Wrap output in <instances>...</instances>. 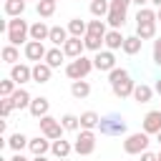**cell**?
I'll return each instance as SVG.
<instances>
[{"instance_id":"obj_1","label":"cell","mask_w":161,"mask_h":161,"mask_svg":"<svg viewBox=\"0 0 161 161\" xmlns=\"http://www.w3.org/2000/svg\"><path fill=\"white\" fill-rule=\"evenodd\" d=\"M108 83H111V88H113V93H116L118 98H128V96H133L136 83L131 80L128 70H123V68H113V70L108 73Z\"/></svg>"},{"instance_id":"obj_2","label":"cell","mask_w":161,"mask_h":161,"mask_svg":"<svg viewBox=\"0 0 161 161\" xmlns=\"http://www.w3.org/2000/svg\"><path fill=\"white\" fill-rule=\"evenodd\" d=\"M98 131H101L103 136H123V133H126V121H123V116H118V113L101 116Z\"/></svg>"},{"instance_id":"obj_3","label":"cell","mask_w":161,"mask_h":161,"mask_svg":"<svg viewBox=\"0 0 161 161\" xmlns=\"http://www.w3.org/2000/svg\"><path fill=\"white\" fill-rule=\"evenodd\" d=\"M28 35H30V25H28L23 18H13V20H8V43H10V45H20V43H25Z\"/></svg>"},{"instance_id":"obj_4","label":"cell","mask_w":161,"mask_h":161,"mask_svg":"<svg viewBox=\"0 0 161 161\" xmlns=\"http://www.w3.org/2000/svg\"><path fill=\"white\" fill-rule=\"evenodd\" d=\"M93 68H96V65H93V60H91V58L78 55V58H73V60L65 65V75H68L70 80H80V78H86Z\"/></svg>"},{"instance_id":"obj_5","label":"cell","mask_w":161,"mask_h":161,"mask_svg":"<svg viewBox=\"0 0 161 161\" xmlns=\"http://www.w3.org/2000/svg\"><path fill=\"white\" fill-rule=\"evenodd\" d=\"M38 123H40V133L43 136H48L50 141H55V138H63V123L58 121V118H53V116H43V118H38Z\"/></svg>"},{"instance_id":"obj_6","label":"cell","mask_w":161,"mask_h":161,"mask_svg":"<svg viewBox=\"0 0 161 161\" xmlns=\"http://www.w3.org/2000/svg\"><path fill=\"white\" fill-rule=\"evenodd\" d=\"M93 148H96V133L88 131V128H80V133L73 143V151L80 153V156H88V153H93Z\"/></svg>"},{"instance_id":"obj_7","label":"cell","mask_w":161,"mask_h":161,"mask_svg":"<svg viewBox=\"0 0 161 161\" xmlns=\"http://www.w3.org/2000/svg\"><path fill=\"white\" fill-rule=\"evenodd\" d=\"M148 148V133L146 131H138V133H131L126 141H123V151L126 153H143Z\"/></svg>"},{"instance_id":"obj_8","label":"cell","mask_w":161,"mask_h":161,"mask_svg":"<svg viewBox=\"0 0 161 161\" xmlns=\"http://www.w3.org/2000/svg\"><path fill=\"white\" fill-rule=\"evenodd\" d=\"M93 65H96L98 70L111 73V70L116 68V55H113V50H98L96 58H93Z\"/></svg>"},{"instance_id":"obj_9","label":"cell","mask_w":161,"mask_h":161,"mask_svg":"<svg viewBox=\"0 0 161 161\" xmlns=\"http://www.w3.org/2000/svg\"><path fill=\"white\" fill-rule=\"evenodd\" d=\"M45 45H43V40H28L25 43V58L28 60H35V63H40L43 58H45Z\"/></svg>"},{"instance_id":"obj_10","label":"cell","mask_w":161,"mask_h":161,"mask_svg":"<svg viewBox=\"0 0 161 161\" xmlns=\"http://www.w3.org/2000/svg\"><path fill=\"white\" fill-rule=\"evenodd\" d=\"M10 78H13L18 86H23V83L33 80V68H30V65H23V63H15V65L10 68Z\"/></svg>"},{"instance_id":"obj_11","label":"cell","mask_w":161,"mask_h":161,"mask_svg":"<svg viewBox=\"0 0 161 161\" xmlns=\"http://www.w3.org/2000/svg\"><path fill=\"white\" fill-rule=\"evenodd\" d=\"M143 131L148 136H156L161 131V111H148L143 116Z\"/></svg>"},{"instance_id":"obj_12","label":"cell","mask_w":161,"mask_h":161,"mask_svg":"<svg viewBox=\"0 0 161 161\" xmlns=\"http://www.w3.org/2000/svg\"><path fill=\"white\" fill-rule=\"evenodd\" d=\"M83 50H86V43H83L80 38H75V35H70V38L65 40V45H63V53H65L68 58H78V55H83Z\"/></svg>"},{"instance_id":"obj_13","label":"cell","mask_w":161,"mask_h":161,"mask_svg":"<svg viewBox=\"0 0 161 161\" xmlns=\"http://www.w3.org/2000/svg\"><path fill=\"white\" fill-rule=\"evenodd\" d=\"M30 116L33 118H43V116H48V111H50V101L48 98H43V96H38V98H33L30 101Z\"/></svg>"},{"instance_id":"obj_14","label":"cell","mask_w":161,"mask_h":161,"mask_svg":"<svg viewBox=\"0 0 161 161\" xmlns=\"http://www.w3.org/2000/svg\"><path fill=\"white\" fill-rule=\"evenodd\" d=\"M50 138L48 136H35V138H30V143H28V148L33 151V156H45L48 151H50Z\"/></svg>"},{"instance_id":"obj_15","label":"cell","mask_w":161,"mask_h":161,"mask_svg":"<svg viewBox=\"0 0 161 161\" xmlns=\"http://www.w3.org/2000/svg\"><path fill=\"white\" fill-rule=\"evenodd\" d=\"M50 73H53V68H50L45 60H40V63L33 65V80H35V83H48V80H50Z\"/></svg>"},{"instance_id":"obj_16","label":"cell","mask_w":161,"mask_h":161,"mask_svg":"<svg viewBox=\"0 0 161 161\" xmlns=\"http://www.w3.org/2000/svg\"><path fill=\"white\" fill-rule=\"evenodd\" d=\"M10 101H13L15 108H30V101H33V98H30V93L20 86V88H15V93L10 96Z\"/></svg>"},{"instance_id":"obj_17","label":"cell","mask_w":161,"mask_h":161,"mask_svg":"<svg viewBox=\"0 0 161 161\" xmlns=\"http://www.w3.org/2000/svg\"><path fill=\"white\" fill-rule=\"evenodd\" d=\"M83 43H86V50H93V53H98V50H101V45H106V35L86 33V35H83Z\"/></svg>"},{"instance_id":"obj_18","label":"cell","mask_w":161,"mask_h":161,"mask_svg":"<svg viewBox=\"0 0 161 161\" xmlns=\"http://www.w3.org/2000/svg\"><path fill=\"white\" fill-rule=\"evenodd\" d=\"M153 93H156V91H153L151 86H146V83H138V86L133 88V101H136V103H148Z\"/></svg>"},{"instance_id":"obj_19","label":"cell","mask_w":161,"mask_h":161,"mask_svg":"<svg viewBox=\"0 0 161 161\" xmlns=\"http://www.w3.org/2000/svg\"><path fill=\"white\" fill-rule=\"evenodd\" d=\"M48 35H50V28L43 20H38V23L30 25V40H48Z\"/></svg>"},{"instance_id":"obj_20","label":"cell","mask_w":161,"mask_h":161,"mask_svg":"<svg viewBox=\"0 0 161 161\" xmlns=\"http://www.w3.org/2000/svg\"><path fill=\"white\" fill-rule=\"evenodd\" d=\"M68 38H70L68 28H60V25L50 28V35H48V40H50L53 45H65V40H68Z\"/></svg>"},{"instance_id":"obj_21","label":"cell","mask_w":161,"mask_h":161,"mask_svg":"<svg viewBox=\"0 0 161 161\" xmlns=\"http://www.w3.org/2000/svg\"><path fill=\"white\" fill-rule=\"evenodd\" d=\"M123 40H126V38L121 35V30H113V28H111V30L106 33V48H108V50H118V48H123Z\"/></svg>"},{"instance_id":"obj_22","label":"cell","mask_w":161,"mask_h":161,"mask_svg":"<svg viewBox=\"0 0 161 161\" xmlns=\"http://www.w3.org/2000/svg\"><path fill=\"white\" fill-rule=\"evenodd\" d=\"M70 93H73V98H88V93H91V83L88 80H73L70 83Z\"/></svg>"},{"instance_id":"obj_23","label":"cell","mask_w":161,"mask_h":161,"mask_svg":"<svg viewBox=\"0 0 161 161\" xmlns=\"http://www.w3.org/2000/svg\"><path fill=\"white\" fill-rule=\"evenodd\" d=\"M98 123H101V116H98L96 111H86V113H80V128L93 131V128H98Z\"/></svg>"},{"instance_id":"obj_24","label":"cell","mask_w":161,"mask_h":161,"mask_svg":"<svg viewBox=\"0 0 161 161\" xmlns=\"http://www.w3.org/2000/svg\"><path fill=\"white\" fill-rule=\"evenodd\" d=\"M5 143H8V146L15 151V153H20V151H23V148L30 143V138H28V136H23V133H13L10 138H5Z\"/></svg>"},{"instance_id":"obj_25","label":"cell","mask_w":161,"mask_h":161,"mask_svg":"<svg viewBox=\"0 0 161 161\" xmlns=\"http://www.w3.org/2000/svg\"><path fill=\"white\" fill-rule=\"evenodd\" d=\"M50 151H53V156H58V158H65V156L73 151V146H70L68 141H63V138H55V141L50 143Z\"/></svg>"},{"instance_id":"obj_26","label":"cell","mask_w":161,"mask_h":161,"mask_svg":"<svg viewBox=\"0 0 161 161\" xmlns=\"http://www.w3.org/2000/svg\"><path fill=\"white\" fill-rule=\"evenodd\" d=\"M68 33L75 38H83L88 33V23H83L80 18H73V20H68Z\"/></svg>"},{"instance_id":"obj_27","label":"cell","mask_w":161,"mask_h":161,"mask_svg":"<svg viewBox=\"0 0 161 161\" xmlns=\"http://www.w3.org/2000/svg\"><path fill=\"white\" fill-rule=\"evenodd\" d=\"M141 45H143V40H141L138 35H131V38L123 40V48H121V50H123L126 55H136V53L141 50Z\"/></svg>"},{"instance_id":"obj_28","label":"cell","mask_w":161,"mask_h":161,"mask_svg":"<svg viewBox=\"0 0 161 161\" xmlns=\"http://www.w3.org/2000/svg\"><path fill=\"white\" fill-rule=\"evenodd\" d=\"M63 58H65V53L55 45V48H50L48 53H45V63L50 65V68H60V63H63Z\"/></svg>"},{"instance_id":"obj_29","label":"cell","mask_w":161,"mask_h":161,"mask_svg":"<svg viewBox=\"0 0 161 161\" xmlns=\"http://www.w3.org/2000/svg\"><path fill=\"white\" fill-rule=\"evenodd\" d=\"M23 10H25V0H5V15L20 18Z\"/></svg>"},{"instance_id":"obj_30","label":"cell","mask_w":161,"mask_h":161,"mask_svg":"<svg viewBox=\"0 0 161 161\" xmlns=\"http://www.w3.org/2000/svg\"><path fill=\"white\" fill-rule=\"evenodd\" d=\"M136 35L141 40H148L156 35V23H136Z\"/></svg>"},{"instance_id":"obj_31","label":"cell","mask_w":161,"mask_h":161,"mask_svg":"<svg viewBox=\"0 0 161 161\" xmlns=\"http://www.w3.org/2000/svg\"><path fill=\"white\" fill-rule=\"evenodd\" d=\"M108 10H111V3H106V0H91V15L103 18V15H108Z\"/></svg>"},{"instance_id":"obj_32","label":"cell","mask_w":161,"mask_h":161,"mask_svg":"<svg viewBox=\"0 0 161 161\" xmlns=\"http://www.w3.org/2000/svg\"><path fill=\"white\" fill-rule=\"evenodd\" d=\"M3 60H5V63H10V65H15V63L20 60V53H18V45H10V43H8V45L3 48Z\"/></svg>"},{"instance_id":"obj_33","label":"cell","mask_w":161,"mask_h":161,"mask_svg":"<svg viewBox=\"0 0 161 161\" xmlns=\"http://www.w3.org/2000/svg\"><path fill=\"white\" fill-rule=\"evenodd\" d=\"M158 18H156V13L151 10V8H138V13H136V23H156Z\"/></svg>"},{"instance_id":"obj_34","label":"cell","mask_w":161,"mask_h":161,"mask_svg":"<svg viewBox=\"0 0 161 161\" xmlns=\"http://www.w3.org/2000/svg\"><path fill=\"white\" fill-rule=\"evenodd\" d=\"M60 123H63L65 131H78V128H80V118L73 116V113H65V116L60 118Z\"/></svg>"},{"instance_id":"obj_35","label":"cell","mask_w":161,"mask_h":161,"mask_svg":"<svg viewBox=\"0 0 161 161\" xmlns=\"http://www.w3.org/2000/svg\"><path fill=\"white\" fill-rule=\"evenodd\" d=\"M55 13V3L53 0H38V15L40 18H50Z\"/></svg>"},{"instance_id":"obj_36","label":"cell","mask_w":161,"mask_h":161,"mask_svg":"<svg viewBox=\"0 0 161 161\" xmlns=\"http://www.w3.org/2000/svg\"><path fill=\"white\" fill-rule=\"evenodd\" d=\"M15 86H18V83H15L13 78H8V80H0V96H3V98H10V96L15 93Z\"/></svg>"},{"instance_id":"obj_37","label":"cell","mask_w":161,"mask_h":161,"mask_svg":"<svg viewBox=\"0 0 161 161\" xmlns=\"http://www.w3.org/2000/svg\"><path fill=\"white\" fill-rule=\"evenodd\" d=\"M88 33H96V35H106L108 30H106V23L98 18V20H91V23H88Z\"/></svg>"},{"instance_id":"obj_38","label":"cell","mask_w":161,"mask_h":161,"mask_svg":"<svg viewBox=\"0 0 161 161\" xmlns=\"http://www.w3.org/2000/svg\"><path fill=\"white\" fill-rule=\"evenodd\" d=\"M13 108H15V106H13L10 98H3V101H0V113H3V118H8V116L13 113Z\"/></svg>"},{"instance_id":"obj_39","label":"cell","mask_w":161,"mask_h":161,"mask_svg":"<svg viewBox=\"0 0 161 161\" xmlns=\"http://www.w3.org/2000/svg\"><path fill=\"white\" fill-rule=\"evenodd\" d=\"M153 63H156V65H161V38H156V40H153Z\"/></svg>"},{"instance_id":"obj_40","label":"cell","mask_w":161,"mask_h":161,"mask_svg":"<svg viewBox=\"0 0 161 161\" xmlns=\"http://www.w3.org/2000/svg\"><path fill=\"white\" fill-rule=\"evenodd\" d=\"M141 161H158V153H151V151H143V153H141Z\"/></svg>"},{"instance_id":"obj_41","label":"cell","mask_w":161,"mask_h":161,"mask_svg":"<svg viewBox=\"0 0 161 161\" xmlns=\"http://www.w3.org/2000/svg\"><path fill=\"white\" fill-rule=\"evenodd\" d=\"M131 3H133V5H138V8H143V5H146V3H151V0H131Z\"/></svg>"},{"instance_id":"obj_42","label":"cell","mask_w":161,"mask_h":161,"mask_svg":"<svg viewBox=\"0 0 161 161\" xmlns=\"http://www.w3.org/2000/svg\"><path fill=\"white\" fill-rule=\"evenodd\" d=\"M10 161H28V158H25V156H23V153H15V156H13V158H10Z\"/></svg>"},{"instance_id":"obj_43","label":"cell","mask_w":161,"mask_h":161,"mask_svg":"<svg viewBox=\"0 0 161 161\" xmlns=\"http://www.w3.org/2000/svg\"><path fill=\"white\" fill-rule=\"evenodd\" d=\"M153 91H156V93H158V96H161V78H158V80H156V86H153Z\"/></svg>"},{"instance_id":"obj_44","label":"cell","mask_w":161,"mask_h":161,"mask_svg":"<svg viewBox=\"0 0 161 161\" xmlns=\"http://www.w3.org/2000/svg\"><path fill=\"white\" fill-rule=\"evenodd\" d=\"M33 161H48V158H45V156H35Z\"/></svg>"},{"instance_id":"obj_45","label":"cell","mask_w":161,"mask_h":161,"mask_svg":"<svg viewBox=\"0 0 161 161\" xmlns=\"http://www.w3.org/2000/svg\"><path fill=\"white\" fill-rule=\"evenodd\" d=\"M151 3H153V5H156V8H161V0H151Z\"/></svg>"},{"instance_id":"obj_46","label":"cell","mask_w":161,"mask_h":161,"mask_svg":"<svg viewBox=\"0 0 161 161\" xmlns=\"http://www.w3.org/2000/svg\"><path fill=\"white\" fill-rule=\"evenodd\" d=\"M156 141H158V143H161V131H158V133H156Z\"/></svg>"},{"instance_id":"obj_47","label":"cell","mask_w":161,"mask_h":161,"mask_svg":"<svg viewBox=\"0 0 161 161\" xmlns=\"http://www.w3.org/2000/svg\"><path fill=\"white\" fill-rule=\"evenodd\" d=\"M156 18H158V20H161V8H158V10H156Z\"/></svg>"},{"instance_id":"obj_48","label":"cell","mask_w":161,"mask_h":161,"mask_svg":"<svg viewBox=\"0 0 161 161\" xmlns=\"http://www.w3.org/2000/svg\"><path fill=\"white\" fill-rule=\"evenodd\" d=\"M158 161H161V151H158Z\"/></svg>"},{"instance_id":"obj_49","label":"cell","mask_w":161,"mask_h":161,"mask_svg":"<svg viewBox=\"0 0 161 161\" xmlns=\"http://www.w3.org/2000/svg\"><path fill=\"white\" fill-rule=\"evenodd\" d=\"M58 161H65V158H58Z\"/></svg>"},{"instance_id":"obj_50","label":"cell","mask_w":161,"mask_h":161,"mask_svg":"<svg viewBox=\"0 0 161 161\" xmlns=\"http://www.w3.org/2000/svg\"><path fill=\"white\" fill-rule=\"evenodd\" d=\"M53 3H58V0H53Z\"/></svg>"}]
</instances>
